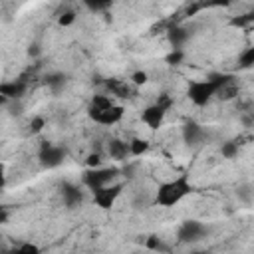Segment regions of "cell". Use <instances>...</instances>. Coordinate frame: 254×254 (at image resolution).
Here are the masks:
<instances>
[{
    "instance_id": "6da1fadb",
    "label": "cell",
    "mask_w": 254,
    "mask_h": 254,
    "mask_svg": "<svg viewBox=\"0 0 254 254\" xmlns=\"http://www.w3.org/2000/svg\"><path fill=\"white\" fill-rule=\"evenodd\" d=\"M125 109L117 103H113V99L109 95H95L91 99L89 105V117L99 123V125H115L123 119Z\"/></svg>"
},
{
    "instance_id": "7a4b0ae2",
    "label": "cell",
    "mask_w": 254,
    "mask_h": 254,
    "mask_svg": "<svg viewBox=\"0 0 254 254\" xmlns=\"http://www.w3.org/2000/svg\"><path fill=\"white\" fill-rule=\"evenodd\" d=\"M190 189L192 187H190L189 179L185 175H181V177H177V179H173V181H169V183H165V185L159 187V190H157V202L163 204V206H173L183 196H187L190 192Z\"/></svg>"
},
{
    "instance_id": "3957f363",
    "label": "cell",
    "mask_w": 254,
    "mask_h": 254,
    "mask_svg": "<svg viewBox=\"0 0 254 254\" xmlns=\"http://www.w3.org/2000/svg\"><path fill=\"white\" fill-rule=\"evenodd\" d=\"M228 75H212L210 79H196L189 87V97L194 105H206L210 97L216 95V89Z\"/></svg>"
},
{
    "instance_id": "277c9868",
    "label": "cell",
    "mask_w": 254,
    "mask_h": 254,
    "mask_svg": "<svg viewBox=\"0 0 254 254\" xmlns=\"http://www.w3.org/2000/svg\"><path fill=\"white\" fill-rule=\"evenodd\" d=\"M117 175H119V169H115V167H95V169H91L83 175V185L93 190L97 187L113 183V179Z\"/></svg>"
},
{
    "instance_id": "5b68a950",
    "label": "cell",
    "mask_w": 254,
    "mask_h": 254,
    "mask_svg": "<svg viewBox=\"0 0 254 254\" xmlns=\"http://www.w3.org/2000/svg\"><path fill=\"white\" fill-rule=\"evenodd\" d=\"M121 189L123 187L121 185H115V183H109V185H103V187L93 189V200H95V204L101 206V208H109L115 202V198L119 196Z\"/></svg>"
},
{
    "instance_id": "8992f818",
    "label": "cell",
    "mask_w": 254,
    "mask_h": 254,
    "mask_svg": "<svg viewBox=\"0 0 254 254\" xmlns=\"http://www.w3.org/2000/svg\"><path fill=\"white\" fill-rule=\"evenodd\" d=\"M167 111H169V109L161 107L159 103H153V105H149V107L143 109V113H141V121H143L149 129H159V127L163 125V121H165Z\"/></svg>"
},
{
    "instance_id": "52a82bcc",
    "label": "cell",
    "mask_w": 254,
    "mask_h": 254,
    "mask_svg": "<svg viewBox=\"0 0 254 254\" xmlns=\"http://www.w3.org/2000/svg\"><path fill=\"white\" fill-rule=\"evenodd\" d=\"M204 234H206V226L202 222H198V220H187L179 228V238L185 240V242L200 240Z\"/></svg>"
},
{
    "instance_id": "ba28073f",
    "label": "cell",
    "mask_w": 254,
    "mask_h": 254,
    "mask_svg": "<svg viewBox=\"0 0 254 254\" xmlns=\"http://www.w3.org/2000/svg\"><path fill=\"white\" fill-rule=\"evenodd\" d=\"M64 155H65L64 149L58 145H52V143H44L40 149V159L46 167H58L64 161Z\"/></svg>"
},
{
    "instance_id": "9c48e42d",
    "label": "cell",
    "mask_w": 254,
    "mask_h": 254,
    "mask_svg": "<svg viewBox=\"0 0 254 254\" xmlns=\"http://www.w3.org/2000/svg\"><path fill=\"white\" fill-rule=\"evenodd\" d=\"M107 151H109V157H111V159L123 161V159H127V155H129V143H127V141L113 139V141H109Z\"/></svg>"
},
{
    "instance_id": "30bf717a",
    "label": "cell",
    "mask_w": 254,
    "mask_h": 254,
    "mask_svg": "<svg viewBox=\"0 0 254 254\" xmlns=\"http://www.w3.org/2000/svg\"><path fill=\"white\" fill-rule=\"evenodd\" d=\"M202 137H204V129H202L200 125H196V123H189V125L185 127V141H187L189 145H196V143H200Z\"/></svg>"
},
{
    "instance_id": "8fae6325",
    "label": "cell",
    "mask_w": 254,
    "mask_h": 254,
    "mask_svg": "<svg viewBox=\"0 0 254 254\" xmlns=\"http://www.w3.org/2000/svg\"><path fill=\"white\" fill-rule=\"evenodd\" d=\"M107 87L111 89V95H115V97H129V93H131V85L127 81L109 79L107 81Z\"/></svg>"
},
{
    "instance_id": "7c38bea8",
    "label": "cell",
    "mask_w": 254,
    "mask_h": 254,
    "mask_svg": "<svg viewBox=\"0 0 254 254\" xmlns=\"http://www.w3.org/2000/svg\"><path fill=\"white\" fill-rule=\"evenodd\" d=\"M22 91H24V83H20V81H10V83L0 85V93L4 97H20Z\"/></svg>"
},
{
    "instance_id": "4fadbf2b",
    "label": "cell",
    "mask_w": 254,
    "mask_h": 254,
    "mask_svg": "<svg viewBox=\"0 0 254 254\" xmlns=\"http://www.w3.org/2000/svg\"><path fill=\"white\" fill-rule=\"evenodd\" d=\"M147 149H149V141L143 139V137H133V139L129 141V155L139 157V155H143Z\"/></svg>"
},
{
    "instance_id": "5bb4252c",
    "label": "cell",
    "mask_w": 254,
    "mask_h": 254,
    "mask_svg": "<svg viewBox=\"0 0 254 254\" xmlns=\"http://www.w3.org/2000/svg\"><path fill=\"white\" fill-rule=\"evenodd\" d=\"M64 196H65L67 204H73V202H79V200H81V192H79V189H77V187H71V185L65 187Z\"/></svg>"
},
{
    "instance_id": "9a60e30c",
    "label": "cell",
    "mask_w": 254,
    "mask_h": 254,
    "mask_svg": "<svg viewBox=\"0 0 254 254\" xmlns=\"http://www.w3.org/2000/svg\"><path fill=\"white\" fill-rule=\"evenodd\" d=\"M133 85H145L147 81H149V75H147V71H143V69H139V71H133L131 73V79H129Z\"/></svg>"
},
{
    "instance_id": "2e32d148",
    "label": "cell",
    "mask_w": 254,
    "mask_h": 254,
    "mask_svg": "<svg viewBox=\"0 0 254 254\" xmlns=\"http://www.w3.org/2000/svg\"><path fill=\"white\" fill-rule=\"evenodd\" d=\"M220 153H222L226 159L236 157V155H238V143H224V145L220 147Z\"/></svg>"
},
{
    "instance_id": "e0dca14e",
    "label": "cell",
    "mask_w": 254,
    "mask_h": 254,
    "mask_svg": "<svg viewBox=\"0 0 254 254\" xmlns=\"http://www.w3.org/2000/svg\"><path fill=\"white\" fill-rule=\"evenodd\" d=\"M58 22H60V26H71V24L75 22V12H73V10L62 12L60 18H58Z\"/></svg>"
},
{
    "instance_id": "ac0fdd59",
    "label": "cell",
    "mask_w": 254,
    "mask_h": 254,
    "mask_svg": "<svg viewBox=\"0 0 254 254\" xmlns=\"http://www.w3.org/2000/svg\"><path fill=\"white\" fill-rule=\"evenodd\" d=\"M89 10H101L105 8L107 4H111V0H81Z\"/></svg>"
},
{
    "instance_id": "d6986e66",
    "label": "cell",
    "mask_w": 254,
    "mask_h": 254,
    "mask_svg": "<svg viewBox=\"0 0 254 254\" xmlns=\"http://www.w3.org/2000/svg\"><path fill=\"white\" fill-rule=\"evenodd\" d=\"M252 62H254V48H248V50L244 52V56L240 58V65L250 67V65H252Z\"/></svg>"
},
{
    "instance_id": "ffe728a7",
    "label": "cell",
    "mask_w": 254,
    "mask_h": 254,
    "mask_svg": "<svg viewBox=\"0 0 254 254\" xmlns=\"http://www.w3.org/2000/svg\"><path fill=\"white\" fill-rule=\"evenodd\" d=\"M85 165H87L89 169L101 167V155H99V153H91V155H87V161H85Z\"/></svg>"
},
{
    "instance_id": "44dd1931",
    "label": "cell",
    "mask_w": 254,
    "mask_h": 254,
    "mask_svg": "<svg viewBox=\"0 0 254 254\" xmlns=\"http://www.w3.org/2000/svg\"><path fill=\"white\" fill-rule=\"evenodd\" d=\"M44 125H46V121H44L42 117H34V119L30 121V131H32V133H38V131H42Z\"/></svg>"
},
{
    "instance_id": "7402d4cb",
    "label": "cell",
    "mask_w": 254,
    "mask_h": 254,
    "mask_svg": "<svg viewBox=\"0 0 254 254\" xmlns=\"http://www.w3.org/2000/svg\"><path fill=\"white\" fill-rule=\"evenodd\" d=\"M6 185V169H4V165L0 163V189Z\"/></svg>"
},
{
    "instance_id": "603a6c76",
    "label": "cell",
    "mask_w": 254,
    "mask_h": 254,
    "mask_svg": "<svg viewBox=\"0 0 254 254\" xmlns=\"http://www.w3.org/2000/svg\"><path fill=\"white\" fill-rule=\"evenodd\" d=\"M4 101H6V97H4V95H2V93H0V105H2V103H4Z\"/></svg>"
}]
</instances>
